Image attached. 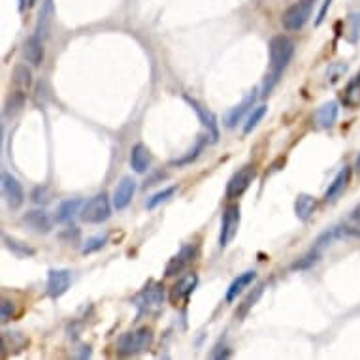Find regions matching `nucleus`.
<instances>
[{
    "label": "nucleus",
    "mask_w": 360,
    "mask_h": 360,
    "mask_svg": "<svg viewBox=\"0 0 360 360\" xmlns=\"http://www.w3.org/2000/svg\"><path fill=\"white\" fill-rule=\"evenodd\" d=\"M257 100V91H251V93L245 96V99L240 102L238 106H234L232 110H229V112L224 113V127H229V129H234L240 121H242V117L245 115V113L249 112V110H253V104H255Z\"/></svg>",
    "instance_id": "nucleus-16"
},
{
    "label": "nucleus",
    "mask_w": 360,
    "mask_h": 360,
    "mask_svg": "<svg viewBox=\"0 0 360 360\" xmlns=\"http://www.w3.org/2000/svg\"><path fill=\"white\" fill-rule=\"evenodd\" d=\"M61 240L62 242H69V243H72V240L78 242V240H80V229H75V226H72V229H66L61 234Z\"/></svg>",
    "instance_id": "nucleus-38"
},
{
    "label": "nucleus",
    "mask_w": 360,
    "mask_h": 360,
    "mask_svg": "<svg viewBox=\"0 0 360 360\" xmlns=\"http://www.w3.org/2000/svg\"><path fill=\"white\" fill-rule=\"evenodd\" d=\"M196 257H199V247H196L194 243H187V245H183V247L170 259V262H168L166 268H164V275H166V278H175V275H180L181 272H185L187 268L196 261Z\"/></svg>",
    "instance_id": "nucleus-6"
},
{
    "label": "nucleus",
    "mask_w": 360,
    "mask_h": 360,
    "mask_svg": "<svg viewBox=\"0 0 360 360\" xmlns=\"http://www.w3.org/2000/svg\"><path fill=\"white\" fill-rule=\"evenodd\" d=\"M332 2H334V0H324L323 6H321V10H319V17H317V25H321V23H323L324 19H326V13H329L330 6H332Z\"/></svg>",
    "instance_id": "nucleus-41"
},
{
    "label": "nucleus",
    "mask_w": 360,
    "mask_h": 360,
    "mask_svg": "<svg viewBox=\"0 0 360 360\" xmlns=\"http://www.w3.org/2000/svg\"><path fill=\"white\" fill-rule=\"evenodd\" d=\"M2 194H4L6 204L12 210H19L23 206V202H25V191H23V187L17 181V178H13L8 172L2 174Z\"/></svg>",
    "instance_id": "nucleus-9"
},
{
    "label": "nucleus",
    "mask_w": 360,
    "mask_h": 360,
    "mask_svg": "<svg viewBox=\"0 0 360 360\" xmlns=\"http://www.w3.org/2000/svg\"><path fill=\"white\" fill-rule=\"evenodd\" d=\"M15 315V305H13L12 300L2 298V304H0V319L2 323H10Z\"/></svg>",
    "instance_id": "nucleus-37"
},
{
    "label": "nucleus",
    "mask_w": 360,
    "mask_h": 360,
    "mask_svg": "<svg viewBox=\"0 0 360 360\" xmlns=\"http://www.w3.org/2000/svg\"><path fill=\"white\" fill-rule=\"evenodd\" d=\"M185 102L191 108L194 110V113L199 115L200 123L204 124L206 131H208V138H210L211 142H217L219 140V123H217V117H215V113L210 112L208 108H204V106L200 104L199 100L191 99V96H187L185 94Z\"/></svg>",
    "instance_id": "nucleus-10"
},
{
    "label": "nucleus",
    "mask_w": 360,
    "mask_h": 360,
    "mask_svg": "<svg viewBox=\"0 0 360 360\" xmlns=\"http://www.w3.org/2000/svg\"><path fill=\"white\" fill-rule=\"evenodd\" d=\"M262 291H264V285H259V287H257V289H255V292H251V294H249L247 298L243 300L242 308H240V317L247 315V311L251 310V308H253V305H255L257 302H259V298H261Z\"/></svg>",
    "instance_id": "nucleus-36"
},
{
    "label": "nucleus",
    "mask_w": 360,
    "mask_h": 360,
    "mask_svg": "<svg viewBox=\"0 0 360 360\" xmlns=\"http://www.w3.org/2000/svg\"><path fill=\"white\" fill-rule=\"evenodd\" d=\"M36 4V0H29V6H34Z\"/></svg>",
    "instance_id": "nucleus-44"
},
{
    "label": "nucleus",
    "mask_w": 360,
    "mask_h": 360,
    "mask_svg": "<svg viewBox=\"0 0 360 360\" xmlns=\"http://www.w3.org/2000/svg\"><path fill=\"white\" fill-rule=\"evenodd\" d=\"M240 208L236 204H230L224 208L221 217V232H219V247H229L234 242V238L240 229Z\"/></svg>",
    "instance_id": "nucleus-5"
},
{
    "label": "nucleus",
    "mask_w": 360,
    "mask_h": 360,
    "mask_svg": "<svg viewBox=\"0 0 360 360\" xmlns=\"http://www.w3.org/2000/svg\"><path fill=\"white\" fill-rule=\"evenodd\" d=\"M268 51H270V74L266 78V83H264V96L270 94V91L273 89V85L280 81L281 74L285 72V69L289 66V62L292 61V55H294V42H292L289 36H273L268 44Z\"/></svg>",
    "instance_id": "nucleus-1"
},
{
    "label": "nucleus",
    "mask_w": 360,
    "mask_h": 360,
    "mask_svg": "<svg viewBox=\"0 0 360 360\" xmlns=\"http://www.w3.org/2000/svg\"><path fill=\"white\" fill-rule=\"evenodd\" d=\"M304 2H308L310 6H313V2H315V0H304Z\"/></svg>",
    "instance_id": "nucleus-45"
},
{
    "label": "nucleus",
    "mask_w": 360,
    "mask_h": 360,
    "mask_svg": "<svg viewBox=\"0 0 360 360\" xmlns=\"http://www.w3.org/2000/svg\"><path fill=\"white\" fill-rule=\"evenodd\" d=\"M80 217L83 223L89 224L106 223L108 219L112 217V204H110L108 194L100 193L93 196L89 202H85L80 211Z\"/></svg>",
    "instance_id": "nucleus-3"
},
{
    "label": "nucleus",
    "mask_w": 360,
    "mask_h": 360,
    "mask_svg": "<svg viewBox=\"0 0 360 360\" xmlns=\"http://www.w3.org/2000/svg\"><path fill=\"white\" fill-rule=\"evenodd\" d=\"M345 38L349 44H359L360 42V12L351 13L345 25Z\"/></svg>",
    "instance_id": "nucleus-26"
},
{
    "label": "nucleus",
    "mask_w": 360,
    "mask_h": 360,
    "mask_svg": "<svg viewBox=\"0 0 360 360\" xmlns=\"http://www.w3.org/2000/svg\"><path fill=\"white\" fill-rule=\"evenodd\" d=\"M255 166L253 164H245V166H242L240 170H238L236 174L232 175L229 180V183H226V191H224V194H226V199L229 200H234V199H240L245 191L249 189V185L253 183V180H255Z\"/></svg>",
    "instance_id": "nucleus-7"
},
{
    "label": "nucleus",
    "mask_w": 360,
    "mask_h": 360,
    "mask_svg": "<svg viewBox=\"0 0 360 360\" xmlns=\"http://www.w3.org/2000/svg\"><path fill=\"white\" fill-rule=\"evenodd\" d=\"M25 93H21V91H15L8 96L6 104H4V115L10 117V115H15L17 112H21V108L25 106Z\"/></svg>",
    "instance_id": "nucleus-28"
},
{
    "label": "nucleus",
    "mask_w": 360,
    "mask_h": 360,
    "mask_svg": "<svg viewBox=\"0 0 360 360\" xmlns=\"http://www.w3.org/2000/svg\"><path fill=\"white\" fill-rule=\"evenodd\" d=\"M317 261H319V249H311L308 255H304L302 259H298V261L292 264V270H308Z\"/></svg>",
    "instance_id": "nucleus-35"
},
{
    "label": "nucleus",
    "mask_w": 360,
    "mask_h": 360,
    "mask_svg": "<svg viewBox=\"0 0 360 360\" xmlns=\"http://www.w3.org/2000/svg\"><path fill=\"white\" fill-rule=\"evenodd\" d=\"M151 155L150 150L143 145V143H136L131 150V166L136 174H143L147 168H150Z\"/></svg>",
    "instance_id": "nucleus-20"
},
{
    "label": "nucleus",
    "mask_w": 360,
    "mask_h": 360,
    "mask_svg": "<svg viewBox=\"0 0 360 360\" xmlns=\"http://www.w3.org/2000/svg\"><path fill=\"white\" fill-rule=\"evenodd\" d=\"M32 200H34L36 204L45 202V200H48V189H45V187H36L34 193H32Z\"/></svg>",
    "instance_id": "nucleus-39"
},
{
    "label": "nucleus",
    "mask_w": 360,
    "mask_h": 360,
    "mask_svg": "<svg viewBox=\"0 0 360 360\" xmlns=\"http://www.w3.org/2000/svg\"><path fill=\"white\" fill-rule=\"evenodd\" d=\"M345 72H347V64L345 62H332L329 70H326V81H329L330 85H334V83L342 80Z\"/></svg>",
    "instance_id": "nucleus-33"
},
{
    "label": "nucleus",
    "mask_w": 360,
    "mask_h": 360,
    "mask_svg": "<svg viewBox=\"0 0 360 360\" xmlns=\"http://www.w3.org/2000/svg\"><path fill=\"white\" fill-rule=\"evenodd\" d=\"M206 142H208V138H200L199 142H196V145H194L193 150L189 151L185 157H181V159H175V161H172L170 164H172V166H185V164H191L193 161H196V159H199V155H200V151L204 150Z\"/></svg>",
    "instance_id": "nucleus-31"
},
{
    "label": "nucleus",
    "mask_w": 360,
    "mask_h": 360,
    "mask_svg": "<svg viewBox=\"0 0 360 360\" xmlns=\"http://www.w3.org/2000/svg\"><path fill=\"white\" fill-rule=\"evenodd\" d=\"M311 8L313 6H310L304 0H298L296 4H292V6L287 8L285 13H283V17H281V25H283V29L291 32L300 31V29L308 23V19H310Z\"/></svg>",
    "instance_id": "nucleus-8"
},
{
    "label": "nucleus",
    "mask_w": 360,
    "mask_h": 360,
    "mask_svg": "<svg viewBox=\"0 0 360 360\" xmlns=\"http://www.w3.org/2000/svg\"><path fill=\"white\" fill-rule=\"evenodd\" d=\"M349 181H351V168L343 166L342 170L338 172V175H336L334 180H332L329 189H326V193H324V202H326V204H332V202H336V200L340 199V196L345 193Z\"/></svg>",
    "instance_id": "nucleus-14"
},
{
    "label": "nucleus",
    "mask_w": 360,
    "mask_h": 360,
    "mask_svg": "<svg viewBox=\"0 0 360 360\" xmlns=\"http://www.w3.org/2000/svg\"><path fill=\"white\" fill-rule=\"evenodd\" d=\"M317 208V200L315 196H311L308 193H300L294 200V213L300 221H308V219L315 213Z\"/></svg>",
    "instance_id": "nucleus-21"
},
{
    "label": "nucleus",
    "mask_w": 360,
    "mask_h": 360,
    "mask_svg": "<svg viewBox=\"0 0 360 360\" xmlns=\"http://www.w3.org/2000/svg\"><path fill=\"white\" fill-rule=\"evenodd\" d=\"M268 108L266 106H257V108H253L251 110V113H249L247 121H245V124H243V134H249V132H253V129H255L257 124L261 123L262 117L266 115Z\"/></svg>",
    "instance_id": "nucleus-32"
},
{
    "label": "nucleus",
    "mask_w": 360,
    "mask_h": 360,
    "mask_svg": "<svg viewBox=\"0 0 360 360\" xmlns=\"http://www.w3.org/2000/svg\"><path fill=\"white\" fill-rule=\"evenodd\" d=\"M51 15H53V0H44V6H42V12H40L36 25V34L40 38L48 36V31H50L51 25Z\"/></svg>",
    "instance_id": "nucleus-24"
},
{
    "label": "nucleus",
    "mask_w": 360,
    "mask_h": 360,
    "mask_svg": "<svg viewBox=\"0 0 360 360\" xmlns=\"http://www.w3.org/2000/svg\"><path fill=\"white\" fill-rule=\"evenodd\" d=\"M175 193H178V187H166V189H162V191L153 194V196L145 202V208H147V210H155V208H159L161 204L168 202Z\"/></svg>",
    "instance_id": "nucleus-29"
},
{
    "label": "nucleus",
    "mask_w": 360,
    "mask_h": 360,
    "mask_svg": "<svg viewBox=\"0 0 360 360\" xmlns=\"http://www.w3.org/2000/svg\"><path fill=\"white\" fill-rule=\"evenodd\" d=\"M13 83L21 89H29L32 85V72L25 64H17L13 69Z\"/></svg>",
    "instance_id": "nucleus-30"
},
{
    "label": "nucleus",
    "mask_w": 360,
    "mask_h": 360,
    "mask_svg": "<svg viewBox=\"0 0 360 360\" xmlns=\"http://www.w3.org/2000/svg\"><path fill=\"white\" fill-rule=\"evenodd\" d=\"M343 104H347V106L360 104V72L347 83L345 93H343Z\"/></svg>",
    "instance_id": "nucleus-25"
},
{
    "label": "nucleus",
    "mask_w": 360,
    "mask_h": 360,
    "mask_svg": "<svg viewBox=\"0 0 360 360\" xmlns=\"http://www.w3.org/2000/svg\"><path fill=\"white\" fill-rule=\"evenodd\" d=\"M357 170H360V155H359V159H357Z\"/></svg>",
    "instance_id": "nucleus-43"
},
{
    "label": "nucleus",
    "mask_w": 360,
    "mask_h": 360,
    "mask_svg": "<svg viewBox=\"0 0 360 360\" xmlns=\"http://www.w3.org/2000/svg\"><path fill=\"white\" fill-rule=\"evenodd\" d=\"M2 242H4L6 249H10L13 255L19 257V259H23V257H32V255H34V249L29 247L27 243L17 242V240H13V238L2 236Z\"/></svg>",
    "instance_id": "nucleus-27"
},
{
    "label": "nucleus",
    "mask_w": 360,
    "mask_h": 360,
    "mask_svg": "<svg viewBox=\"0 0 360 360\" xmlns=\"http://www.w3.org/2000/svg\"><path fill=\"white\" fill-rule=\"evenodd\" d=\"M80 208H81V200L80 199H70V200H64L61 202V206L57 208V223H69L72 221L75 213H80Z\"/></svg>",
    "instance_id": "nucleus-22"
},
{
    "label": "nucleus",
    "mask_w": 360,
    "mask_h": 360,
    "mask_svg": "<svg viewBox=\"0 0 360 360\" xmlns=\"http://www.w3.org/2000/svg\"><path fill=\"white\" fill-rule=\"evenodd\" d=\"M27 343H29V340H27L21 332H4V334H2V349H4L2 354L6 357L8 351H12V353L21 351Z\"/></svg>",
    "instance_id": "nucleus-23"
},
{
    "label": "nucleus",
    "mask_w": 360,
    "mask_h": 360,
    "mask_svg": "<svg viewBox=\"0 0 360 360\" xmlns=\"http://www.w3.org/2000/svg\"><path fill=\"white\" fill-rule=\"evenodd\" d=\"M338 115H340V106L334 100H330V102H324L323 106L317 108L315 113H313V123H315L317 129H330L338 121Z\"/></svg>",
    "instance_id": "nucleus-13"
},
{
    "label": "nucleus",
    "mask_w": 360,
    "mask_h": 360,
    "mask_svg": "<svg viewBox=\"0 0 360 360\" xmlns=\"http://www.w3.org/2000/svg\"><path fill=\"white\" fill-rule=\"evenodd\" d=\"M134 193H136V181L124 175L123 180L119 181L117 187H115V193H113V208L117 211L129 208V204L134 199Z\"/></svg>",
    "instance_id": "nucleus-12"
},
{
    "label": "nucleus",
    "mask_w": 360,
    "mask_h": 360,
    "mask_svg": "<svg viewBox=\"0 0 360 360\" xmlns=\"http://www.w3.org/2000/svg\"><path fill=\"white\" fill-rule=\"evenodd\" d=\"M153 345V332L151 329H138L134 332H127L117 340V354L121 357H134Z\"/></svg>",
    "instance_id": "nucleus-2"
},
{
    "label": "nucleus",
    "mask_w": 360,
    "mask_h": 360,
    "mask_svg": "<svg viewBox=\"0 0 360 360\" xmlns=\"http://www.w3.org/2000/svg\"><path fill=\"white\" fill-rule=\"evenodd\" d=\"M257 280V272H253V270H249V272H243L238 275L236 280L230 283V287L226 289V294H224V300L229 302V304H232L234 300L242 294L245 289H247L249 285H253V281Z\"/></svg>",
    "instance_id": "nucleus-18"
},
{
    "label": "nucleus",
    "mask_w": 360,
    "mask_h": 360,
    "mask_svg": "<svg viewBox=\"0 0 360 360\" xmlns=\"http://www.w3.org/2000/svg\"><path fill=\"white\" fill-rule=\"evenodd\" d=\"M164 304V287L161 283L151 281L150 285H145L143 291H140L134 298V305L138 308V313H155Z\"/></svg>",
    "instance_id": "nucleus-4"
},
{
    "label": "nucleus",
    "mask_w": 360,
    "mask_h": 360,
    "mask_svg": "<svg viewBox=\"0 0 360 360\" xmlns=\"http://www.w3.org/2000/svg\"><path fill=\"white\" fill-rule=\"evenodd\" d=\"M72 285V273L70 270H50L48 273V294L50 298H61Z\"/></svg>",
    "instance_id": "nucleus-11"
},
{
    "label": "nucleus",
    "mask_w": 360,
    "mask_h": 360,
    "mask_svg": "<svg viewBox=\"0 0 360 360\" xmlns=\"http://www.w3.org/2000/svg\"><path fill=\"white\" fill-rule=\"evenodd\" d=\"M106 242H108V236L89 238L87 242L83 243V247H81V253H83V255H91V253H96V251H100V249L104 247Z\"/></svg>",
    "instance_id": "nucleus-34"
},
{
    "label": "nucleus",
    "mask_w": 360,
    "mask_h": 360,
    "mask_svg": "<svg viewBox=\"0 0 360 360\" xmlns=\"http://www.w3.org/2000/svg\"><path fill=\"white\" fill-rule=\"evenodd\" d=\"M23 223L29 229L34 230V232H38V234H48V232H51V226H53L50 215L42 210L27 211L25 215H23Z\"/></svg>",
    "instance_id": "nucleus-17"
},
{
    "label": "nucleus",
    "mask_w": 360,
    "mask_h": 360,
    "mask_svg": "<svg viewBox=\"0 0 360 360\" xmlns=\"http://www.w3.org/2000/svg\"><path fill=\"white\" fill-rule=\"evenodd\" d=\"M349 223L353 224L357 232H360V204L351 211V215H349Z\"/></svg>",
    "instance_id": "nucleus-40"
},
{
    "label": "nucleus",
    "mask_w": 360,
    "mask_h": 360,
    "mask_svg": "<svg viewBox=\"0 0 360 360\" xmlns=\"http://www.w3.org/2000/svg\"><path fill=\"white\" fill-rule=\"evenodd\" d=\"M210 357H211V359H229L230 351L224 347V345H223V347H221V345H217V347L213 349V353H211Z\"/></svg>",
    "instance_id": "nucleus-42"
},
{
    "label": "nucleus",
    "mask_w": 360,
    "mask_h": 360,
    "mask_svg": "<svg viewBox=\"0 0 360 360\" xmlns=\"http://www.w3.org/2000/svg\"><path fill=\"white\" fill-rule=\"evenodd\" d=\"M196 283H199V278H196V273H187L185 278H181L174 287H172V291H170V300H172V304H180V302H185L193 291L196 289Z\"/></svg>",
    "instance_id": "nucleus-15"
},
{
    "label": "nucleus",
    "mask_w": 360,
    "mask_h": 360,
    "mask_svg": "<svg viewBox=\"0 0 360 360\" xmlns=\"http://www.w3.org/2000/svg\"><path fill=\"white\" fill-rule=\"evenodd\" d=\"M44 38H40L38 34H32L25 42V59L27 62H31L32 66H40L44 62Z\"/></svg>",
    "instance_id": "nucleus-19"
}]
</instances>
